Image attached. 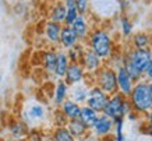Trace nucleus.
Returning a JSON list of instances; mask_svg holds the SVG:
<instances>
[{"mask_svg": "<svg viewBox=\"0 0 152 141\" xmlns=\"http://www.w3.org/2000/svg\"><path fill=\"white\" fill-rule=\"evenodd\" d=\"M88 49H91L96 56H99L105 63L112 59L116 52V43L112 32L106 27H92L87 41L84 42Z\"/></svg>", "mask_w": 152, "mask_h": 141, "instance_id": "obj_1", "label": "nucleus"}, {"mask_svg": "<svg viewBox=\"0 0 152 141\" xmlns=\"http://www.w3.org/2000/svg\"><path fill=\"white\" fill-rule=\"evenodd\" d=\"M152 59V49H126L121 52V64L129 71L134 81H140L144 77V71L147 68L149 60Z\"/></svg>", "mask_w": 152, "mask_h": 141, "instance_id": "obj_2", "label": "nucleus"}, {"mask_svg": "<svg viewBox=\"0 0 152 141\" xmlns=\"http://www.w3.org/2000/svg\"><path fill=\"white\" fill-rule=\"evenodd\" d=\"M48 119H49L48 105L38 99H32L24 105L20 116V120H23L28 129H41L42 124L48 122Z\"/></svg>", "mask_w": 152, "mask_h": 141, "instance_id": "obj_3", "label": "nucleus"}, {"mask_svg": "<svg viewBox=\"0 0 152 141\" xmlns=\"http://www.w3.org/2000/svg\"><path fill=\"white\" fill-rule=\"evenodd\" d=\"M127 99H129L133 112L140 115L141 117L144 115H147L152 109V96L148 90V82L145 80L135 81Z\"/></svg>", "mask_w": 152, "mask_h": 141, "instance_id": "obj_4", "label": "nucleus"}, {"mask_svg": "<svg viewBox=\"0 0 152 141\" xmlns=\"http://www.w3.org/2000/svg\"><path fill=\"white\" fill-rule=\"evenodd\" d=\"M94 85L99 87L107 95L117 92V81H116L115 67L109 63H105L94 76H89Z\"/></svg>", "mask_w": 152, "mask_h": 141, "instance_id": "obj_5", "label": "nucleus"}, {"mask_svg": "<svg viewBox=\"0 0 152 141\" xmlns=\"http://www.w3.org/2000/svg\"><path fill=\"white\" fill-rule=\"evenodd\" d=\"M130 110H131V106H130L127 96L116 92V94L109 95L102 113L110 117L112 120H116V119H126Z\"/></svg>", "mask_w": 152, "mask_h": 141, "instance_id": "obj_6", "label": "nucleus"}, {"mask_svg": "<svg viewBox=\"0 0 152 141\" xmlns=\"http://www.w3.org/2000/svg\"><path fill=\"white\" fill-rule=\"evenodd\" d=\"M89 13L101 20L115 18L119 14V0H89Z\"/></svg>", "mask_w": 152, "mask_h": 141, "instance_id": "obj_7", "label": "nucleus"}, {"mask_svg": "<svg viewBox=\"0 0 152 141\" xmlns=\"http://www.w3.org/2000/svg\"><path fill=\"white\" fill-rule=\"evenodd\" d=\"M113 124H115V122L110 117H107L103 113H99L98 119L92 124V127L89 129V134L92 137H95L96 140L109 137L113 133Z\"/></svg>", "mask_w": 152, "mask_h": 141, "instance_id": "obj_8", "label": "nucleus"}, {"mask_svg": "<svg viewBox=\"0 0 152 141\" xmlns=\"http://www.w3.org/2000/svg\"><path fill=\"white\" fill-rule=\"evenodd\" d=\"M113 67H115V71H116L117 92L121 94V95H124V96H129L130 92H131V90H133L134 84H135V81L131 78V76L129 74V71L126 70L124 66H123L121 63L116 64V66H113Z\"/></svg>", "mask_w": 152, "mask_h": 141, "instance_id": "obj_9", "label": "nucleus"}, {"mask_svg": "<svg viewBox=\"0 0 152 141\" xmlns=\"http://www.w3.org/2000/svg\"><path fill=\"white\" fill-rule=\"evenodd\" d=\"M80 64H81L83 68L85 70L87 76H94V74L96 73L98 70L105 64V62H103L99 56L95 55L91 49H88L87 46H85L84 53H83V56H81V60H80Z\"/></svg>", "mask_w": 152, "mask_h": 141, "instance_id": "obj_10", "label": "nucleus"}, {"mask_svg": "<svg viewBox=\"0 0 152 141\" xmlns=\"http://www.w3.org/2000/svg\"><path fill=\"white\" fill-rule=\"evenodd\" d=\"M107 98H109V95L106 92H103L99 87L92 84L89 87V92H88V98L85 105L92 108L94 110H96L98 113H102V110H103L106 102H107Z\"/></svg>", "mask_w": 152, "mask_h": 141, "instance_id": "obj_11", "label": "nucleus"}, {"mask_svg": "<svg viewBox=\"0 0 152 141\" xmlns=\"http://www.w3.org/2000/svg\"><path fill=\"white\" fill-rule=\"evenodd\" d=\"M92 85V81H91V77L88 76L87 80L83 82H78V84H74V85H70L69 90V99L74 101L80 105H85L88 98V92H89V87Z\"/></svg>", "mask_w": 152, "mask_h": 141, "instance_id": "obj_12", "label": "nucleus"}, {"mask_svg": "<svg viewBox=\"0 0 152 141\" xmlns=\"http://www.w3.org/2000/svg\"><path fill=\"white\" fill-rule=\"evenodd\" d=\"M69 90H70L69 84H67L63 78L55 80V82H53V90H52V94H50L52 105H53L55 108H59L60 105L69 98Z\"/></svg>", "mask_w": 152, "mask_h": 141, "instance_id": "obj_13", "label": "nucleus"}, {"mask_svg": "<svg viewBox=\"0 0 152 141\" xmlns=\"http://www.w3.org/2000/svg\"><path fill=\"white\" fill-rule=\"evenodd\" d=\"M70 27L75 32V35L80 39V42L87 41L88 35H89V32L92 29V25L89 23V15H78Z\"/></svg>", "mask_w": 152, "mask_h": 141, "instance_id": "obj_14", "label": "nucleus"}, {"mask_svg": "<svg viewBox=\"0 0 152 141\" xmlns=\"http://www.w3.org/2000/svg\"><path fill=\"white\" fill-rule=\"evenodd\" d=\"M61 24L55 23L48 20L46 23L43 24V38L49 45L53 46H59V39H60V32H61Z\"/></svg>", "mask_w": 152, "mask_h": 141, "instance_id": "obj_15", "label": "nucleus"}, {"mask_svg": "<svg viewBox=\"0 0 152 141\" xmlns=\"http://www.w3.org/2000/svg\"><path fill=\"white\" fill-rule=\"evenodd\" d=\"M87 73H85V70L83 68V66L80 63H70L69 68H67V71H66L64 80L67 84L70 85H74V84H78V82H83L87 80Z\"/></svg>", "mask_w": 152, "mask_h": 141, "instance_id": "obj_16", "label": "nucleus"}, {"mask_svg": "<svg viewBox=\"0 0 152 141\" xmlns=\"http://www.w3.org/2000/svg\"><path fill=\"white\" fill-rule=\"evenodd\" d=\"M80 43V39L77 38L75 32L71 29L70 25H63L61 32H60V39H59V48L63 50H69L74 48L75 45Z\"/></svg>", "mask_w": 152, "mask_h": 141, "instance_id": "obj_17", "label": "nucleus"}, {"mask_svg": "<svg viewBox=\"0 0 152 141\" xmlns=\"http://www.w3.org/2000/svg\"><path fill=\"white\" fill-rule=\"evenodd\" d=\"M56 50L55 48L46 49L41 56V66H42V71L49 76L53 77L55 74V67H56Z\"/></svg>", "mask_w": 152, "mask_h": 141, "instance_id": "obj_18", "label": "nucleus"}, {"mask_svg": "<svg viewBox=\"0 0 152 141\" xmlns=\"http://www.w3.org/2000/svg\"><path fill=\"white\" fill-rule=\"evenodd\" d=\"M69 66H70V60H69V56H67V52L63 49H57L56 50V67H55L53 78L57 80V78L64 77Z\"/></svg>", "mask_w": 152, "mask_h": 141, "instance_id": "obj_19", "label": "nucleus"}, {"mask_svg": "<svg viewBox=\"0 0 152 141\" xmlns=\"http://www.w3.org/2000/svg\"><path fill=\"white\" fill-rule=\"evenodd\" d=\"M60 112L64 115V117L67 120H73V119H78L80 117V112H81V105L74 102L71 99H67L59 106Z\"/></svg>", "mask_w": 152, "mask_h": 141, "instance_id": "obj_20", "label": "nucleus"}, {"mask_svg": "<svg viewBox=\"0 0 152 141\" xmlns=\"http://www.w3.org/2000/svg\"><path fill=\"white\" fill-rule=\"evenodd\" d=\"M66 11H67V7L64 6V3L61 0H55V3L50 6L49 9V13H48V17L50 21H55V23H59L63 25L64 23V17H66Z\"/></svg>", "mask_w": 152, "mask_h": 141, "instance_id": "obj_21", "label": "nucleus"}, {"mask_svg": "<svg viewBox=\"0 0 152 141\" xmlns=\"http://www.w3.org/2000/svg\"><path fill=\"white\" fill-rule=\"evenodd\" d=\"M130 39V46L134 48V49H147V48H151V35L148 32L140 31L133 34Z\"/></svg>", "mask_w": 152, "mask_h": 141, "instance_id": "obj_22", "label": "nucleus"}, {"mask_svg": "<svg viewBox=\"0 0 152 141\" xmlns=\"http://www.w3.org/2000/svg\"><path fill=\"white\" fill-rule=\"evenodd\" d=\"M66 127L69 129V131L71 133V136L74 138H81V137H87L89 134V129L84 124L80 119H73L66 123Z\"/></svg>", "mask_w": 152, "mask_h": 141, "instance_id": "obj_23", "label": "nucleus"}, {"mask_svg": "<svg viewBox=\"0 0 152 141\" xmlns=\"http://www.w3.org/2000/svg\"><path fill=\"white\" fill-rule=\"evenodd\" d=\"M117 21H119L120 37L123 38V39H129L134 34V24L131 21V18H130L127 14H120Z\"/></svg>", "mask_w": 152, "mask_h": 141, "instance_id": "obj_24", "label": "nucleus"}, {"mask_svg": "<svg viewBox=\"0 0 152 141\" xmlns=\"http://www.w3.org/2000/svg\"><path fill=\"white\" fill-rule=\"evenodd\" d=\"M9 130H10L11 137H13L15 141L25 140V137H27L28 131H29V129L27 127V124H25L23 120H15L14 123H11Z\"/></svg>", "mask_w": 152, "mask_h": 141, "instance_id": "obj_25", "label": "nucleus"}, {"mask_svg": "<svg viewBox=\"0 0 152 141\" xmlns=\"http://www.w3.org/2000/svg\"><path fill=\"white\" fill-rule=\"evenodd\" d=\"M99 113L96 110H94L92 108H89L88 105H81V112H80V120L87 126L88 129L92 127V124L95 123V120L98 119Z\"/></svg>", "mask_w": 152, "mask_h": 141, "instance_id": "obj_26", "label": "nucleus"}, {"mask_svg": "<svg viewBox=\"0 0 152 141\" xmlns=\"http://www.w3.org/2000/svg\"><path fill=\"white\" fill-rule=\"evenodd\" d=\"M49 140L50 141H74L75 138L71 136V133L69 131V129L66 126H55L52 129Z\"/></svg>", "mask_w": 152, "mask_h": 141, "instance_id": "obj_27", "label": "nucleus"}, {"mask_svg": "<svg viewBox=\"0 0 152 141\" xmlns=\"http://www.w3.org/2000/svg\"><path fill=\"white\" fill-rule=\"evenodd\" d=\"M113 122H115V124H113V133H112L113 141H126V134H124L126 119H116Z\"/></svg>", "mask_w": 152, "mask_h": 141, "instance_id": "obj_28", "label": "nucleus"}, {"mask_svg": "<svg viewBox=\"0 0 152 141\" xmlns=\"http://www.w3.org/2000/svg\"><path fill=\"white\" fill-rule=\"evenodd\" d=\"M84 49H85V43H84V42H80L78 45H75L74 48L66 50V52H67V56H69L70 63H80L81 56H83V53H84Z\"/></svg>", "mask_w": 152, "mask_h": 141, "instance_id": "obj_29", "label": "nucleus"}, {"mask_svg": "<svg viewBox=\"0 0 152 141\" xmlns=\"http://www.w3.org/2000/svg\"><path fill=\"white\" fill-rule=\"evenodd\" d=\"M74 7L80 15H89V0H75Z\"/></svg>", "mask_w": 152, "mask_h": 141, "instance_id": "obj_30", "label": "nucleus"}, {"mask_svg": "<svg viewBox=\"0 0 152 141\" xmlns=\"http://www.w3.org/2000/svg\"><path fill=\"white\" fill-rule=\"evenodd\" d=\"M78 15L80 14H78V11H77L75 7H69L67 11H66V17H64V23H63V25H71Z\"/></svg>", "mask_w": 152, "mask_h": 141, "instance_id": "obj_31", "label": "nucleus"}, {"mask_svg": "<svg viewBox=\"0 0 152 141\" xmlns=\"http://www.w3.org/2000/svg\"><path fill=\"white\" fill-rule=\"evenodd\" d=\"M24 141H45L41 129H29L27 137Z\"/></svg>", "mask_w": 152, "mask_h": 141, "instance_id": "obj_32", "label": "nucleus"}, {"mask_svg": "<svg viewBox=\"0 0 152 141\" xmlns=\"http://www.w3.org/2000/svg\"><path fill=\"white\" fill-rule=\"evenodd\" d=\"M142 80H145L147 82L152 81V59L149 60V63H148L147 68H145V71H144V77Z\"/></svg>", "mask_w": 152, "mask_h": 141, "instance_id": "obj_33", "label": "nucleus"}, {"mask_svg": "<svg viewBox=\"0 0 152 141\" xmlns=\"http://www.w3.org/2000/svg\"><path fill=\"white\" fill-rule=\"evenodd\" d=\"M142 119H144V124H145L147 127L152 129V109L149 110L147 115H144Z\"/></svg>", "mask_w": 152, "mask_h": 141, "instance_id": "obj_34", "label": "nucleus"}, {"mask_svg": "<svg viewBox=\"0 0 152 141\" xmlns=\"http://www.w3.org/2000/svg\"><path fill=\"white\" fill-rule=\"evenodd\" d=\"M63 3H64V6L69 9V7H74V3H75V0H61Z\"/></svg>", "mask_w": 152, "mask_h": 141, "instance_id": "obj_35", "label": "nucleus"}, {"mask_svg": "<svg viewBox=\"0 0 152 141\" xmlns=\"http://www.w3.org/2000/svg\"><path fill=\"white\" fill-rule=\"evenodd\" d=\"M74 141H91L89 140V134H88L87 137H81V138H75Z\"/></svg>", "mask_w": 152, "mask_h": 141, "instance_id": "obj_36", "label": "nucleus"}, {"mask_svg": "<svg viewBox=\"0 0 152 141\" xmlns=\"http://www.w3.org/2000/svg\"><path fill=\"white\" fill-rule=\"evenodd\" d=\"M148 90H149V94H151V96H152V81L148 82Z\"/></svg>", "mask_w": 152, "mask_h": 141, "instance_id": "obj_37", "label": "nucleus"}, {"mask_svg": "<svg viewBox=\"0 0 152 141\" xmlns=\"http://www.w3.org/2000/svg\"><path fill=\"white\" fill-rule=\"evenodd\" d=\"M89 140H91V141H98L96 138H95V137H92V136H91V134H89Z\"/></svg>", "mask_w": 152, "mask_h": 141, "instance_id": "obj_38", "label": "nucleus"}, {"mask_svg": "<svg viewBox=\"0 0 152 141\" xmlns=\"http://www.w3.org/2000/svg\"><path fill=\"white\" fill-rule=\"evenodd\" d=\"M23 141H24V140H23Z\"/></svg>", "mask_w": 152, "mask_h": 141, "instance_id": "obj_39", "label": "nucleus"}]
</instances>
